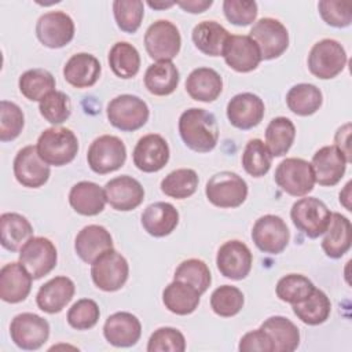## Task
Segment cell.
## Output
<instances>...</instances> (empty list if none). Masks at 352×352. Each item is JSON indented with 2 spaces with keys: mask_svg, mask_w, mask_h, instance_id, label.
Here are the masks:
<instances>
[{
  "mask_svg": "<svg viewBox=\"0 0 352 352\" xmlns=\"http://www.w3.org/2000/svg\"><path fill=\"white\" fill-rule=\"evenodd\" d=\"M104 190L94 182H78L69 192L70 206L82 216H96L106 205Z\"/></svg>",
  "mask_w": 352,
  "mask_h": 352,
  "instance_id": "f1b7e54d",
  "label": "cell"
},
{
  "mask_svg": "<svg viewBox=\"0 0 352 352\" xmlns=\"http://www.w3.org/2000/svg\"><path fill=\"white\" fill-rule=\"evenodd\" d=\"M100 72V63L94 55L78 52L66 62L63 67V77L76 88H89L96 84Z\"/></svg>",
  "mask_w": 352,
  "mask_h": 352,
  "instance_id": "4316f807",
  "label": "cell"
},
{
  "mask_svg": "<svg viewBox=\"0 0 352 352\" xmlns=\"http://www.w3.org/2000/svg\"><path fill=\"white\" fill-rule=\"evenodd\" d=\"M264 102L252 92H242L231 98L227 104V118L238 129H252L264 117Z\"/></svg>",
  "mask_w": 352,
  "mask_h": 352,
  "instance_id": "ffe728a7",
  "label": "cell"
},
{
  "mask_svg": "<svg viewBox=\"0 0 352 352\" xmlns=\"http://www.w3.org/2000/svg\"><path fill=\"white\" fill-rule=\"evenodd\" d=\"M129 275L126 258L114 249L102 253L91 264V276L96 287L103 292H116L121 289Z\"/></svg>",
  "mask_w": 352,
  "mask_h": 352,
  "instance_id": "52a82bcc",
  "label": "cell"
},
{
  "mask_svg": "<svg viewBox=\"0 0 352 352\" xmlns=\"http://www.w3.org/2000/svg\"><path fill=\"white\" fill-rule=\"evenodd\" d=\"M223 56L226 63L239 73L252 72L261 62L258 45L250 36H230L226 41Z\"/></svg>",
  "mask_w": 352,
  "mask_h": 352,
  "instance_id": "d6986e66",
  "label": "cell"
},
{
  "mask_svg": "<svg viewBox=\"0 0 352 352\" xmlns=\"http://www.w3.org/2000/svg\"><path fill=\"white\" fill-rule=\"evenodd\" d=\"M50 166L37 153L36 146L21 148L14 160V176L19 184L29 188H38L50 177Z\"/></svg>",
  "mask_w": 352,
  "mask_h": 352,
  "instance_id": "e0dca14e",
  "label": "cell"
},
{
  "mask_svg": "<svg viewBox=\"0 0 352 352\" xmlns=\"http://www.w3.org/2000/svg\"><path fill=\"white\" fill-rule=\"evenodd\" d=\"M37 153L41 160L54 166L72 162L78 151V140L67 128H48L37 139Z\"/></svg>",
  "mask_w": 352,
  "mask_h": 352,
  "instance_id": "7a4b0ae2",
  "label": "cell"
},
{
  "mask_svg": "<svg viewBox=\"0 0 352 352\" xmlns=\"http://www.w3.org/2000/svg\"><path fill=\"white\" fill-rule=\"evenodd\" d=\"M315 290L314 283L304 275L289 274L280 278L276 283V296L279 300L289 304H298L308 298Z\"/></svg>",
  "mask_w": 352,
  "mask_h": 352,
  "instance_id": "ee69618b",
  "label": "cell"
},
{
  "mask_svg": "<svg viewBox=\"0 0 352 352\" xmlns=\"http://www.w3.org/2000/svg\"><path fill=\"white\" fill-rule=\"evenodd\" d=\"M175 279L194 286L201 294L208 290L212 282L208 265L199 258H188L180 263L175 271Z\"/></svg>",
  "mask_w": 352,
  "mask_h": 352,
  "instance_id": "bcb514c9",
  "label": "cell"
},
{
  "mask_svg": "<svg viewBox=\"0 0 352 352\" xmlns=\"http://www.w3.org/2000/svg\"><path fill=\"white\" fill-rule=\"evenodd\" d=\"M109 65L117 77L132 78L140 69V55L132 44L118 41L109 52Z\"/></svg>",
  "mask_w": 352,
  "mask_h": 352,
  "instance_id": "ab89813d",
  "label": "cell"
},
{
  "mask_svg": "<svg viewBox=\"0 0 352 352\" xmlns=\"http://www.w3.org/2000/svg\"><path fill=\"white\" fill-rule=\"evenodd\" d=\"M74 249L84 263L92 264L102 253L113 249V238L103 226L89 224L77 234Z\"/></svg>",
  "mask_w": 352,
  "mask_h": 352,
  "instance_id": "484cf974",
  "label": "cell"
},
{
  "mask_svg": "<svg viewBox=\"0 0 352 352\" xmlns=\"http://www.w3.org/2000/svg\"><path fill=\"white\" fill-rule=\"evenodd\" d=\"M322 19L334 28H346L352 22V3L322 0L318 3Z\"/></svg>",
  "mask_w": 352,
  "mask_h": 352,
  "instance_id": "f5cc1de1",
  "label": "cell"
},
{
  "mask_svg": "<svg viewBox=\"0 0 352 352\" xmlns=\"http://www.w3.org/2000/svg\"><path fill=\"white\" fill-rule=\"evenodd\" d=\"M186 91L194 100L213 102L223 91V80L214 69L198 67L188 74Z\"/></svg>",
  "mask_w": 352,
  "mask_h": 352,
  "instance_id": "f546056e",
  "label": "cell"
},
{
  "mask_svg": "<svg viewBox=\"0 0 352 352\" xmlns=\"http://www.w3.org/2000/svg\"><path fill=\"white\" fill-rule=\"evenodd\" d=\"M290 217L293 224L308 238H318L327 230L331 212L323 201L308 197L293 204Z\"/></svg>",
  "mask_w": 352,
  "mask_h": 352,
  "instance_id": "8992f818",
  "label": "cell"
},
{
  "mask_svg": "<svg viewBox=\"0 0 352 352\" xmlns=\"http://www.w3.org/2000/svg\"><path fill=\"white\" fill-rule=\"evenodd\" d=\"M10 336L18 348L36 351L48 340L50 324L36 314L22 312L11 320Z\"/></svg>",
  "mask_w": 352,
  "mask_h": 352,
  "instance_id": "7c38bea8",
  "label": "cell"
},
{
  "mask_svg": "<svg viewBox=\"0 0 352 352\" xmlns=\"http://www.w3.org/2000/svg\"><path fill=\"white\" fill-rule=\"evenodd\" d=\"M148 106L135 95L124 94L111 99L107 104V118L120 131L132 132L142 128L148 120Z\"/></svg>",
  "mask_w": 352,
  "mask_h": 352,
  "instance_id": "5b68a950",
  "label": "cell"
},
{
  "mask_svg": "<svg viewBox=\"0 0 352 352\" xmlns=\"http://www.w3.org/2000/svg\"><path fill=\"white\" fill-rule=\"evenodd\" d=\"M296 138V126L287 117H276L270 121L265 129V146L272 157L285 155Z\"/></svg>",
  "mask_w": 352,
  "mask_h": 352,
  "instance_id": "74e56055",
  "label": "cell"
},
{
  "mask_svg": "<svg viewBox=\"0 0 352 352\" xmlns=\"http://www.w3.org/2000/svg\"><path fill=\"white\" fill-rule=\"evenodd\" d=\"M133 164L146 173L161 170L169 161V146L158 133H148L140 138L133 148Z\"/></svg>",
  "mask_w": 352,
  "mask_h": 352,
  "instance_id": "ac0fdd59",
  "label": "cell"
},
{
  "mask_svg": "<svg viewBox=\"0 0 352 352\" xmlns=\"http://www.w3.org/2000/svg\"><path fill=\"white\" fill-rule=\"evenodd\" d=\"M198 187V175L194 169L182 168L168 173L161 182V191L172 198L184 199L191 197Z\"/></svg>",
  "mask_w": 352,
  "mask_h": 352,
  "instance_id": "b9f144b4",
  "label": "cell"
},
{
  "mask_svg": "<svg viewBox=\"0 0 352 352\" xmlns=\"http://www.w3.org/2000/svg\"><path fill=\"white\" fill-rule=\"evenodd\" d=\"M252 239L261 252L278 254L287 246L290 232L279 216L264 214L256 220L252 230Z\"/></svg>",
  "mask_w": 352,
  "mask_h": 352,
  "instance_id": "5bb4252c",
  "label": "cell"
},
{
  "mask_svg": "<svg viewBox=\"0 0 352 352\" xmlns=\"http://www.w3.org/2000/svg\"><path fill=\"white\" fill-rule=\"evenodd\" d=\"M151 8H169L172 6H175V1H161V3H153V1H148L147 3Z\"/></svg>",
  "mask_w": 352,
  "mask_h": 352,
  "instance_id": "91938a15",
  "label": "cell"
},
{
  "mask_svg": "<svg viewBox=\"0 0 352 352\" xmlns=\"http://www.w3.org/2000/svg\"><path fill=\"white\" fill-rule=\"evenodd\" d=\"M260 329L270 336L274 352H293L300 344L298 327L285 316H271Z\"/></svg>",
  "mask_w": 352,
  "mask_h": 352,
  "instance_id": "836d02e7",
  "label": "cell"
},
{
  "mask_svg": "<svg viewBox=\"0 0 352 352\" xmlns=\"http://www.w3.org/2000/svg\"><path fill=\"white\" fill-rule=\"evenodd\" d=\"M323 96L320 89L314 84L301 82L292 87L286 95V104L297 116H311L322 106Z\"/></svg>",
  "mask_w": 352,
  "mask_h": 352,
  "instance_id": "8d00e7d4",
  "label": "cell"
},
{
  "mask_svg": "<svg viewBox=\"0 0 352 352\" xmlns=\"http://www.w3.org/2000/svg\"><path fill=\"white\" fill-rule=\"evenodd\" d=\"M346 65V52L344 47L333 38H323L314 44L308 55L309 72L320 78L330 80L338 76Z\"/></svg>",
  "mask_w": 352,
  "mask_h": 352,
  "instance_id": "277c9868",
  "label": "cell"
},
{
  "mask_svg": "<svg viewBox=\"0 0 352 352\" xmlns=\"http://www.w3.org/2000/svg\"><path fill=\"white\" fill-rule=\"evenodd\" d=\"M275 182L289 195L304 197L315 186L312 165L302 158H286L275 170Z\"/></svg>",
  "mask_w": 352,
  "mask_h": 352,
  "instance_id": "9c48e42d",
  "label": "cell"
},
{
  "mask_svg": "<svg viewBox=\"0 0 352 352\" xmlns=\"http://www.w3.org/2000/svg\"><path fill=\"white\" fill-rule=\"evenodd\" d=\"M346 158L336 146H324L312 157V169L315 182L320 186H336L344 176L346 169Z\"/></svg>",
  "mask_w": 352,
  "mask_h": 352,
  "instance_id": "7402d4cb",
  "label": "cell"
},
{
  "mask_svg": "<svg viewBox=\"0 0 352 352\" xmlns=\"http://www.w3.org/2000/svg\"><path fill=\"white\" fill-rule=\"evenodd\" d=\"M258 45L261 59L270 60L280 56L289 47V33L282 22L274 18L257 21L249 34Z\"/></svg>",
  "mask_w": 352,
  "mask_h": 352,
  "instance_id": "4fadbf2b",
  "label": "cell"
},
{
  "mask_svg": "<svg viewBox=\"0 0 352 352\" xmlns=\"http://www.w3.org/2000/svg\"><path fill=\"white\" fill-rule=\"evenodd\" d=\"M113 12L117 26L125 33H135L144 15V4L140 0H116Z\"/></svg>",
  "mask_w": 352,
  "mask_h": 352,
  "instance_id": "7dc6e473",
  "label": "cell"
},
{
  "mask_svg": "<svg viewBox=\"0 0 352 352\" xmlns=\"http://www.w3.org/2000/svg\"><path fill=\"white\" fill-rule=\"evenodd\" d=\"M33 236V227L29 220L14 212L0 216V242L10 252H18Z\"/></svg>",
  "mask_w": 352,
  "mask_h": 352,
  "instance_id": "1f68e13d",
  "label": "cell"
},
{
  "mask_svg": "<svg viewBox=\"0 0 352 352\" xmlns=\"http://www.w3.org/2000/svg\"><path fill=\"white\" fill-rule=\"evenodd\" d=\"M226 18L236 26H248L257 18V3L248 0H226L223 3Z\"/></svg>",
  "mask_w": 352,
  "mask_h": 352,
  "instance_id": "db71d44e",
  "label": "cell"
},
{
  "mask_svg": "<svg viewBox=\"0 0 352 352\" xmlns=\"http://www.w3.org/2000/svg\"><path fill=\"white\" fill-rule=\"evenodd\" d=\"M21 94L29 100H41L45 95L55 91V78L45 69H30L18 81Z\"/></svg>",
  "mask_w": 352,
  "mask_h": 352,
  "instance_id": "60d3db41",
  "label": "cell"
},
{
  "mask_svg": "<svg viewBox=\"0 0 352 352\" xmlns=\"http://www.w3.org/2000/svg\"><path fill=\"white\" fill-rule=\"evenodd\" d=\"M25 117L18 104L8 100L0 102V140L10 142L19 136Z\"/></svg>",
  "mask_w": 352,
  "mask_h": 352,
  "instance_id": "681fc988",
  "label": "cell"
},
{
  "mask_svg": "<svg viewBox=\"0 0 352 352\" xmlns=\"http://www.w3.org/2000/svg\"><path fill=\"white\" fill-rule=\"evenodd\" d=\"M205 194L217 208H238L248 197V184L235 172L223 170L208 180Z\"/></svg>",
  "mask_w": 352,
  "mask_h": 352,
  "instance_id": "3957f363",
  "label": "cell"
},
{
  "mask_svg": "<svg viewBox=\"0 0 352 352\" xmlns=\"http://www.w3.org/2000/svg\"><path fill=\"white\" fill-rule=\"evenodd\" d=\"M38 110L50 124L59 125L70 117L72 103L65 92L52 91L40 100Z\"/></svg>",
  "mask_w": 352,
  "mask_h": 352,
  "instance_id": "c3c4849f",
  "label": "cell"
},
{
  "mask_svg": "<svg viewBox=\"0 0 352 352\" xmlns=\"http://www.w3.org/2000/svg\"><path fill=\"white\" fill-rule=\"evenodd\" d=\"M186 349L184 336L175 327H160L148 338V352H183Z\"/></svg>",
  "mask_w": 352,
  "mask_h": 352,
  "instance_id": "816d5d0a",
  "label": "cell"
},
{
  "mask_svg": "<svg viewBox=\"0 0 352 352\" xmlns=\"http://www.w3.org/2000/svg\"><path fill=\"white\" fill-rule=\"evenodd\" d=\"M58 260L55 245L44 236H32L19 250V263L28 270L33 279L50 274Z\"/></svg>",
  "mask_w": 352,
  "mask_h": 352,
  "instance_id": "8fae6325",
  "label": "cell"
},
{
  "mask_svg": "<svg viewBox=\"0 0 352 352\" xmlns=\"http://www.w3.org/2000/svg\"><path fill=\"white\" fill-rule=\"evenodd\" d=\"M100 316L98 304L91 298L76 301L67 311V323L77 330H88L94 327Z\"/></svg>",
  "mask_w": 352,
  "mask_h": 352,
  "instance_id": "f907efd6",
  "label": "cell"
},
{
  "mask_svg": "<svg viewBox=\"0 0 352 352\" xmlns=\"http://www.w3.org/2000/svg\"><path fill=\"white\" fill-rule=\"evenodd\" d=\"M182 45V37L176 25L166 19L151 23L144 34V47L150 58L157 62L173 59Z\"/></svg>",
  "mask_w": 352,
  "mask_h": 352,
  "instance_id": "30bf717a",
  "label": "cell"
},
{
  "mask_svg": "<svg viewBox=\"0 0 352 352\" xmlns=\"http://www.w3.org/2000/svg\"><path fill=\"white\" fill-rule=\"evenodd\" d=\"M351 230V221L345 216L337 212L331 213L330 223L322 241V249L326 256L331 258H340L349 250L352 242Z\"/></svg>",
  "mask_w": 352,
  "mask_h": 352,
  "instance_id": "4dcf8cb0",
  "label": "cell"
},
{
  "mask_svg": "<svg viewBox=\"0 0 352 352\" xmlns=\"http://www.w3.org/2000/svg\"><path fill=\"white\" fill-rule=\"evenodd\" d=\"M36 36L48 48H62L74 37V22L63 11L45 12L36 23Z\"/></svg>",
  "mask_w": 352,
  "mask_h": 352,
  "instance_id": "9a60e30c",
  "label": "cell"
},
{
  "mask_svg": "<svg viewBox=\"0 0 352 352\" xmlns=\"http://www.w3.org/2000/svg\"><path fill=\"white\" fill-rule=\"evenodd\" d=\"M126 160V148L124 142L113 135H102L96 138L87 153L89 168L99 175H106L120 169Z\"/></svg>",
  "mask_w": 352,
  "mask_h": 352,
  "instance_id": "ba28073f",
  "label": "cell"
},
{
  "mask_svg": "<svg viewBox=\"0 0 352 352\" xmlns=\"http://www.w3.org/2000/svg\"><path fill=\"white\" fill-rule=\"evenodd\" d=\"M179 70L170 60H161L150 65L144 73L147 91L157 96L170 95L179 84Z\"/></svg>",
  "mask_w": 352,
  "mask_h": 352,
  "instance_id": "d590c367",
  "label": "cell"
},
{
  "mask_svg": "<svg viewBox=\"0 0 352 352\" xmlns=\"http://www.w3.org/2000/svg\"><path fill=\"white\" fill-rule=\"evenodd\" d=\"M103 190L106 201L110 204V206L121 212H128L138 208L144 199V188L136 179L128 175L109 180Z\"/></svg>",
  "mask_w": 352,
  "mask_h": 352,
  "instance_id": "44dd1931",
  "label": "cell"
},
{
  "mask_svg": "<svg viewBox=\"0 0 352 352\" xmlns=\"http://www.w3.org/2000/svg\"><path fill=\"white\" fill-rule=\"evenodd\" d=\"M32 275L21 263H8L0 270V297L16 304L23 301L32 289Z\"/></svg>",
  "mask_w": 352,
  "mask_h": 352,
  "instance_id": "cb8c5ba5",
  "label": "cell"
},
{
  "mask_svg": "<svg viewBox=\"0 0 352 352\" xmlns=\"http://www.w3.org/2000/svg\"><path fill=\"white\" fill-rule=\"evenodd\" d=\"M201 293L191 285L176 280L170 282L162 292V301L165 307L176 315L192 314L199 304Z\"/></svg>",
  "mask_w": 352,
  "mask_h": 352,
  "instance_id": "d6a6232c",
  "label": "cell"
},
{
  "mask_svg": "<svg viewBox=\"0 0 352 352\" xmlns=\"http://www.w3.org/2000/svg\"><path fill=\"white\" fill-rule=\"evenodd\" d=\"M243 302V293L238 287L230 285L217 287L210 296V307L213 312L223 318H231L236 315L242 309Z\"/></svg>",
  "mask_w": 352,
  "mask_h": 352,
  "instance_id": "f6af8a7d",
  "label": "cell"
},
{
  "mask_svg": "<svg viewBox=\"0 0 352 352\" xmlns=\"http://www.w3.org/2000/svg\"><path fill=\"white\" fill-rule=\"evenodd\" d=\"M238 348L242 352H274V344L270 336L261 329L246 333L241 338Z\"/></svg>",
  "mask_w": 352,
  "mask_h": 352,
  "instance_id": "11a10c76",
  "label": "cell"
},
{
  "mask_svg": "<svg viewBox=\"0 0 352 352\" xmlns=\"http://www.w3.org/2000/svg\"><path fill=\"white\" fill-rule=\"evenodd\" d=\"M334 142H336V147L345 155L346 161L351 162L352 161V155H351V124L346 122L342 126H340L336 132L334 136Z\"/></svg>",
  "mask_w": 352,
  "mask_h": 352,
  "instance_id": "9f6ffc18",
  "label": "cell"
},
{
  "mask_svg": "<svg viewBox=\"0 0 352 352\" xmlns=\"http://www.w3.org/2000/svg\"><path fill=\"white\" fill-rule=\"evenodd\" d=\"M175 4H177L186 12L199 14L208 10L213 4V1L212 0H186V1H175Z\"/></svg>",
  "mask_w": 352,
  "mask_h": 352,
  "instance_id": "6f0895ef",
  "label": "cell"
},
{
  "mask_svg": "<svg viewBox=\"0 0 352 352\" xmlns=\"http://www.w3.org/2000/svg\"><path fill=\"white\" fill-rule=\"evenodd\" d=\"M331 304L324 292L315 287L308 298L298 304H293L294 315L305 324L318 326L327 320Z\"/></svg>",
  "mask_w": 352,
  "mask_h": 352,
  "instance_id": "f35d334b",
  "label": "cell"
},
{
  "mask_svg": "<svg viewBox=\"0 0 352 352\" xmlns=\"http://www.w3.org/2000/svg\"><path fill=\"white\" fill-rule=\"evenodd\" d=\"M253 256L250 249L241 241H227L217 252L216 264L220 274L232 280L246 278L252 270Z\"/></svg>",
  "mask_w": 352,
  "mask_h": 352,
  "instance_id": "2e32d148",
  "label": "cell"
},
{
  "mask_svg": "<svg viewBox=\"0 0 352 352\" xmlns=\"http://www.w3.org/2000/svg\"><path fill=\"white\" fill-rule=\"evenodd\" d=\"M74 283L67 276H55L45 282L37 292V307L47 314L60 312L74 296Z\"/></svg>",
  "mask_w": 352,
  "mask_h": 352,
  "instance_id": "d4e9b609",
  "label": "cell"
},
{
  "mask_svg": "<svg viewBox=\"0 0 352 352\" xmlns=\"http://www.w3.org/2000/svg\"><path fill=\"white\" fill-rule=\"evenodd\" d=\"M103 336L114 346H132L142 336L140 320L129 312H116L106 319Z\"/></svg>",
  "mask_w": 352,
  "mask_h": 352,
  "instance_id": "603a6c76",
  "label": "cell"
},
{
  "mask_svg": "<svg viewBox=\"0 0 352 352\" xmlns=\"http://www.w3.org/2000/svg\"><path fill=\"white\" fill-rule=\"evenodd\" d=\"M179 223V212L169 202H154L142 213V226L151 236L169 235Z\"/></svg>",
  "mask_w": 352,
  "mask_h": 352,
  "instance_id": "83f0119b",
  "label": "cell"
},
{
  "mask_svg": "<svg viewBox=\"0 0 352 352\" xmlns=\"http://www.w3.org/2000/svg\"><path fill=\"white\" fill-rule=\"evenodd\" d=\"M191 37L201 52L209 56H220L230 33L216 21H202L194 26Z\"/></svg>",
  "mask_w": 352,
  "mask_h": 352,
  "instance_id": "e575fe53",
  "label": "cell"
},
{
  "mask_svg": "<svg viewBox=\"0 0 352 352\" xmlns=\"http://www.w3.org/2000/svg\"><path fill=\"white\" fill-rule=\"evenodd\" d=\"M272 164V154L260 139H252L245 146L242 154V166L253 177L264 176Z\"/></svg>",
  "mask_w": 352,
  "mask_h": 352,
  "instance_id": "7bdbcfd3",
  "label": "cell"
},
{
  "mask_svg": "<svg viewBox=\"0 0 352 352\" xmlns=\"http://www.w3.org/2000/svg\"><path fill=\"white\" fill-rule=\"evenodd\" d=\"M351 182H348L346 184H345V187H344V190L340 192V202L345 206V209H348V210H352L351 209Z\"/></svg>",
  "mask_w": 352,
  "mask_h": 352,
  "instance_id": "680465c9",
  "label": "cell"
},
{
  "mask_svg": "<svg viewBox=\"0 0 352 352\" xmlns=\"http://www.w3.org/2000/svg\"><path fill=\"white\" fill-rule=\"evenodd\" d=\"M179 133L184 144L197 153H209L219 140V126L216 117L198 107H191L182 113L179 118Z\"/></svg>",
  "mask_w": 352,
  "mask_h": 352,
  "instance_id": "6da1fadb",
  "label": "cell"
}]
</instances>
